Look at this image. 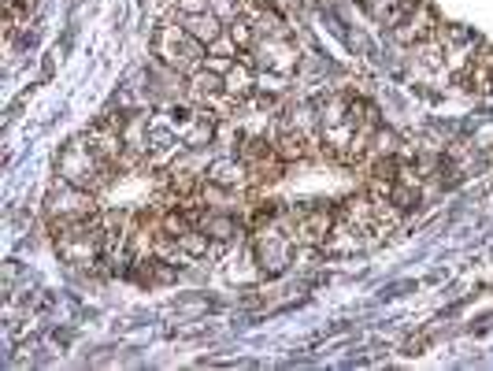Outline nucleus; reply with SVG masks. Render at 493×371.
I'll return each instance as SVG.
<instances>
[{"instance_id":"1","label":"nucleus","mask_w":493,"mask_h":371,"mask_svg":"<svg viewBox=\"0 0 493 371\" xmlns=\"http://www.w3.org/2000/svg\"><path fill=\"white\" fill-rule=\"evenodd\" d=\"M56 257L71 268H97L104 264V245H108V230H104V212L93 220H78V223H63V227H49Z\"/></svg>"},{"instance_id":"2","label":"nucleus","mask_w":493,"mask_h":371,"mask_svg":"<svg viewBox=\"0 0 493 371\" xmlns=\"http://www.w3.org/2000/svg\"><path fill=\"white\" fill-rule=\"evenodd\" d=\"M56 175H63V179L74 182V186H86V190H93V193H104V190H111V182H115L119 171L90 145V138L82 134V138H71V142L60 149V156H56Z\"/></svg>"},{"instance_id":"3","label":"nucleus","mask_w":493,"mask_h":371,"mask_svg":"<svg viewBox=\"0 0 493 371\" xmlns=\"http://www.w3.org/2000/svg\"><path fill=\"white\" fill-rule=\"evenodd\" d=\"M152 53H156V60L168 67V71H175V74H182V78H189L197 67H204V60H208V45L204 41H197L182 23H175V19H163L160 26H156V34H152Z\"/></svg>"},{"instance_id":"4","label":"nucleus","mask_w":493,"mask_h":371,"mask_svg":"<svg viewBox=\"0 0 493 371\" xmlns=\"http://www.w3.org/2000/svg\"><path fill=\"white\" fill-rule=\"evenodd\" d=\"M101 193L86 190V186H74L63 175L53 179L49 193H45V223L49 227H63V223H78V220H93L101 216Z\"/></svg>"},{"instance_id":"5","label":"nucleus","mask_w":493,"mask_h":371,"mask_svg":"<svg viewBox=\"0 0 493 371\" xmlns=\"http://www.w3.org/2000/svg\"><path fill=\"white\" fill-rule=\"evenodd\" d=\"M278 227H285V234H290L297 245L323 249L326 238H331L334 227H338V204L312 200V204H301V209H282Z\"/></svg>"},{"instance_id":"6","label":"nucleus","mask_w":493,"mask_h":371,"mask_svg":"<svg viewBox=\"0 0 493 371\" xmlns=\"http://www.w3.org/2000/svg\"><path fill=\"white\" fill-rule=\"evenodd\" d=\"M253 260H256V271L275 278V275H285L294 264V253H297V241L285 234V227L278 223H264V227H253Z\"/></svg>"},{"instance_id":"7","label":"nucleus","mask_w":493,"mask_h":371,"mask_svg":"<svg viewBox=\"0 0 493 371\" xmlns=\"http://www.w3.org/2000/svg\"><path fill=\"white\" fill-rule=\"evenodd\" d=\"M237 156H241L245 168H249L253 186H275L285 175V160H282L275 138H260V134L241 138L237 142Z\"/></svg>"},{"instance_id":"8","label":"nucleus","mask_w":493,"mask_h":371,"mask_svg":"<svg viewBox=\"0 0 493 371\" xmlns=\"http://www.w3.org/2000/svg\"><path fill=\"white\" fill-rule=\"evenodd\" d=\"M186 97L197 104V108H208L212 115H234L241 112V104L227 93V78L212 67H197L189 78H186Z\"/></svg>"},{"instance_id":"9","label":"nucleus","mask_w":493,"mask_h":371,"mask_svg":"<svg viewBox=\"0 0 493 371\" xmlns=\"http://www.w3.org/2000/svg\"><path fill=\"white\" fill-rule=\"evenodd\" d=\"M245 56L256 63V71H278V74H294L301 63L294 34H256L253 49Z\"/></svg>"},{"instance_id":"10","label":"nucleus","mask_w":493,"mask_h":371,"mask_svg":"<svg viewBox=\"0 0 493 371\" xmlns=\"http://www.w3.org/2000/svg\"><path fill=\"white\" fill-rule=\"evenodd\" d=\"M438 26H441V23L434 19V12L416 0V5L408 8V15L393 26V37L401 41V45H420V41H427V37H434V34H438Z\"/></svg>"},{"instance_id":"11","label":"nucleus","mask_w":493,"mask_h":371,"mask_svg":"<svg viewBox=\"0 0 493 371\" xmlns=\"http://www.w3.org/2000/svg\"><path fill=\"white\" fill-rule=\"evenodd\" d=\"M204 179H212L227 190H253V179H249V168L241 163V156H219L216 163H208Z\"/></svg>"},{"instance_id":"12","label":"nucleus","mask_w":493,"mask_h":371,"mask_svg":"<svg viewBox=\"0 0 493 371\" xmlns=\"http://www.w3.org/2000/svg\"><path fill=\"white\" fill-rule=\"evenodd\" d=\"M138 286H168V282H175V275H179V268L175 264H168L163 257H138L134 264H130V271H127Z\"/></svg>"},{"instance_id":"13","label":"nucleus","mask_w":493,"mask_h":371,"mask_svg":"<svg viewBox=\"0 0 493 371\" xmlns=\"http://www.w3.org/2000/svg\"><path fill=\"white\" fill-rule=\"evenodd\" d=\"M223 78H227V93H230L237 104H245V101L256 93V63H253L249 56H237L234 67H230Z\"/></svg>"},{"instance_id":"14","label":"nucleus","mask_w":493,"mask_h":371,"mask_svg":"<svg viewBox=\"0 0 493 371\" xmlns=\"http://www.w3.org/2000/svg\"><path fill=\"white\" fill-rule=\"evenodd\" d=\"M179 23H182V26H186V30H189V34H193L197 41H204V45H212V41H219V37L227 34V26H223V23H219V19L212 15V12H197V15H182Z\"/></svg>"},{"instance_id":"15","label":"nucleus","mask_w":493,"mask_h":371,"mask_svg":"<svg viewBox=\"0 0 493 371\" xmlns=\"http://www.w3.org/2000/svg\"><path fill=\"white\" fill-rule=\"evenodd\" d=\"M208 12H212L223 26H230V23H237V19L245 15V0H212Z\"/></svg>"},{"instance_id":"16","label":"nucleus","mask_w":493,"mask_h":371,"mask_svg":"<svg viewBox=\"0 0 493 371\" xmlns=\"http://www.w3.org/2000/svg\"><path fill=\"white\" fill-rule=\"evenodd\" d=\"M212 0H168V15L163 19H182V15H197V12H208Z\"/></svg>"},{"instance_id":"17","label":"nucleus","mask_w":493,"mask_h":371,"mask_svg":"<svg viewBox=\"0 0 493 371\" xmlns=\"http://www.w3.org/2000/svg\"><path fill=\"white\" fill-rule=\"evenodd\" d=\"M208 53H216V56H230V60H237V56H245V53L237 49V41H234L230 34H223L219 41H212V45H208Z\"/></svg>"},{"instance_id":"18","label":"nucleus","mask_w":493,"mask_h":371,"mask_svg":"<svg viewBox=\"0 0 493 371\" xmlns=\"http://www.w3.org/2000/svg\"><path fill=\"white\" fill-rule=\"evenodd\" d=\"M204 67H212V71L227 74V71L234 67V60H230V56H216V53H208V60H204Z\"/></svg>"}]
</instances>
